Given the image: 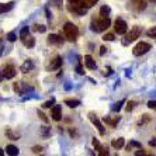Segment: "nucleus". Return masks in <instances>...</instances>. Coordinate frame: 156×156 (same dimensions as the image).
<instances>
[{
	"label": "nucleus",
	"instance_id": "nucleus-43",
	"mask_svg": "<svg viewBox=\"0 0 156 156\" xmlns=\"http://www.w3.org/2000/svg\"><path fill=\"white\" fill-rule=\"evenodd\" d=\"M45 13H47L48 20H51V13H49V9H45Z\"/></svg>",
	"mask_w": 156,
	"mask_h": 156
},
{
	"label": "nucleus",
	"instance_id": "nucleus-13",
	"mask_svg": "<svg viewBox=\"0 0 156 156\" xmlns=\"http://www.w3.org/2000/svg\"><path fill=\"white\" fill-rule=\"evenodd\" d=\"M47 41L49 45H56V47H59V45L63 44V38H62L61 35H56V34H51V35L48 37Z\"/></svg>",
	"mask_w": 156,
	"mask_h": 156
},
{
	"label": "nucleus",
	"instance_id": "nucleus-3",
	"mask_svg": "<svg viewBox=\"0 0 156 156\" xmlns=\"http://www.w3.org/2000/svg\"><path fill=\"white\" fill-rule=\"evenodd\" d=\"M141 34H142L141 27L134 26L132 28H131L129 33L125 34V37H124V40H122V44H124V45H128V44L134 42V41H136L139 37H141Z\"/></svg>",
	"mask_w": 156,
	"mask_h": 156
},
{
	"label": "nucleus",
	"instance_id": "nucleus-29",
	"mask_svg": "<svg viewBox=\"0 0 156 156\" xmlns=\"http://www.w3.org/2000/svg\"><path fill=\"white\" fill-rule=\"evenodd\" d=\"M125 103V100H120L118 103H115V104L113 105V111H115V113H118L121 110V107H122V104Z\"/></svg>",
	"mask_w": 156,
	"mask_h": 156
},
{
	"label": "nucleus",
	"instance_id": "nucleus-26",
	"mask_svg": "<svg viewBox=\"0 0 156 156\" xmlns=\"http://www.w3.org/2000/svg\"><path fill=\"white\" fill-rule=\"evenodd\" d=\"M149 121H151V117H149L148 114H144V115L141 117V121L138 122V125H139V127H144V125H145V124H148Z\"/></svg>",
	"mask_w": 156,
	"mask_h": 156
},
{
	"label": "nucleus",
	"instance_id": "nucleus-21",
	"mask_svg": "<svg viewBox=\"0 0 156 156\" xmlns=\"http://www.w3.org/2000/svg\"><path fill=\"white\" fill-rule=\"evenodd\" d=\"M6 153L10 155V156H16V155L20 153V149H18L17 146H14V145H7L6 146Z\"/></svg>",
	"mask_w": 156,
	"mask_h": 156
},
{
	"label": "nucleus",
	"instance_id": "nucleus-36",
	"mask_svg": "<svg viewBox=\"0 0 156 156\" xmlns=\"http://www.w3.org/2000/svg\"><path fill=\"white\" fill-rule=\"evenodd\" d=\"M135 104H136L135 101H128V103H127V107H125V110H127L128 113H129V111H132V110H134V107H135Z\"/></svg>",
	"mask_w": 156,
	"mask_h": 156
},
{
	"label": "nucleus",
	"instance_id": "nucleus-23",
	"mask_svg": "<svg viewBox=\"0 0 156 156\" xmlns=\"http://www.w3.org/2000/svg\"><path fill=\"white\" fill-rule=\"evenodd\" d=\"M40 134H41V136H44V138H48V136L51 135V128L47 127V125H44V127L40 128Z\"/></svg>",
	"mask_w": 156,
	"mask_h": 156
},
{
	"label": "nucleus",
	"instance_id": "nucleus-10",
	"mask_svg": "<svg viewBox=\"0 0 156 156\" xmlns=\"http://www.w3.org/2000/svg\"><path fill=\"white\" fill-rule=\"evenodd\" d=\"M3 77H6V79H13V77L17 75V72H16V68L13 65H6L3 68Z\"/></svg>",
	"mask_w": 156,
	"mask_h": 156
},
{
	"label": "nucleus",
	"instance_id": "nucleus-11",
	"mask_svg": "<svg viewBox=\"0 0 156 156\" xmlns=\"http://www.w3.org/2000/svg\"><path fill=\"white\" fill-rule=\"evenodd\" d=\"M51 117L54 121H61L62 120V107L55 104L51 108Z\"/></svg>",
	"mask_w": 156,
	"mask_h": 156
},
{
	"label": "nucleus",
	"instance_id": "nucleus-8",
	"mask_svg": "<svg viewBox=\"0 0 156 156\" xmlns=\"http://www.w3.org/2000/svg\"><path fill=\"white\" fill-rule=\"evenodd\" d=\"M129 7L136 13L144 11L146 9V0H129Z\"/></svg>",
	"mask_w": 156,
	"mask_h": 156
},
{
	"label": "nucleus",
	"instance_id": "nucleus-41",
	"mask_svg": "<svg viewBox=\"0 0 156 156\" xmlns=\"http://www.w3.org/2000/svg\"><path fill=\"white\" fill-rule=\"evenodd\" d=\"M149 145H151V146H156V138L151 139V141H149Z\"/></svg>",
	"mask_w": 156,
	"mask_h": 156
},
{
	"label": "nucleus",
	"instance_id": "nucleus-39",
	"mask_svg": "<svg viewBox=\"0 0 156 156\" xmlns=\"http://www.w3.org/2000/svg\"><path fill=\"white\" fill-rule=\"evenodd\" d=\"M33 153H41V151H42V146H33Z\"/></svg>",
	"mask_w": 156,
	"mask_h": 156
},
{
	"label": "nucleus",
	"instance_id": "nucleus-22",
	"mask_svg": "<svg viewBox=\"0 0 156 156\" xmlns=\"http://www.w3.org/2000/svg\"><path fill=\"white\" fill-rule=\"evenodd\" d=\"M14 7V2H9V3H2L0 4V11L2 13H7V11H10L11 9Z\"/></svg>",
	"mask_w": 156,
	"mask_h": 156
},
{
	"label": "nucleus",
	"instance_id": "nucleus-24",
	"mask_svg": "<svg viewBox=\"0 0 156 156\" xmlns=\"http://www.w3.org/2000/svg\"><path fill=\"white\" fill-rule=\"evenodd\" d=\"M98 0H80V3H82V6L83 7H86V9H90V7H93L96 3H97Z\"/></svg>",
	"mask_w": 156,
	"mask_h": 156
},
{
	"label": "nucleus",
	"instance_id": "nucleus-25",
	"mask_svg": "<svg viewBox=\"0 0 156 156\" xmlns=\"http://www.w3.org/2000/svg\"><path fill=\"white\" fill-rule=\"evenodd\" d=\"M110 13H111L110 6H101V7H100V16H103V17H108Z\"/></svg>",
	"mask_w": 156,
	"mask_h": 156
},
{
	"label": "nucleus",
	"instance_id": "nucleus-12",
	"mask_svg": "<svg viewBox=\"0 0 156 156\" xmlns=\"http://www.w3.org/2000/svg\"><path fill=\"white\" fill-rule=\"evenodd\" d=\"M91 142H93V146H94V149L97 151V153L100 156H107V155H108V151H107L104 146H101V144L98 142V139L93 138V141H91Z\"/></svg>",
	"mask_w": 156,
	"mask_h": 156
},
{
	"label": "nucleus",
	"instance_id": "nucleus-18",
	"mask_svg": "<svg viewBox=\"0 0 156 156\" xmlns=\"http://www.w3.org/2000/svg\"><path fill=\"white\" fill-rule=\"evenodd\" d=\"M21 41L24 44V47H27V48H33L35 45V38L31 35H27L26 38H21Z\"/></svg>",
	"mask_w": 156,
	"mask_h": 156
},
{
	"label": "nucleus",
	"instance_id": "nucleus-27",
	"mask_svg": "<svg viewBox=\"0 0 156 156\" xmlns=\"http://www.w3.org/2000/svg\"><path fill=\"white\" fill-rule=\"evenodd\" d=\"M132 148H142V146H141V144H139V142H136V141H131L129 144L127 145V151L129 152V151H132Z\"/></svg>",
	"mask_w": 156,
	"mask_h": 156
},
{
	"label": "nucleus",
	"instance_id": "nucleus-35",
	"mask_svg": "<svg viewBox=\"0 0 156 156\" xmlns=\"http://www.w3.org/2000/svg\"><path fill=\"white\" fill-rule=\"evenodd\" d=\"M37 113H38V117H40V118H41V120L44 121V122H45V124H48V121H49V120H48V117L45 115V114H44L42 111H40V110H38Z\"/></svg>",
	"mask_w": 156,
	"mask_h": 156
},
{
	"label": "nucleus",
	"instance_id": "nucleus-7",
	"mask_svg": "<svg viewBox=\"0 0 156 156\" xmlns=\"http://www.w3.org/2000/svg\"><path fill=\"white\" fill-rule=\"evenodd\" d=\"M89 120H90V121H91V124H93V125H94V127L98 129V132H100V135H104V134H105L104 125H103V124H101V121L98 120V118H97V115H96V114L93 113V111H90V113H89Z\"/></svg>",
	"mask_w": 156,
	"mask_h": 156
},
{
	"label": "nucleus",
	"instance_id": "nucleus-33",
	"mask_svg": "<svg viewBox=\"0 0 156 156\" xmlns=\"http://www.w3.org/2000/svg\"><path fill=\"white\" fill-rule=\"evenodd\" d=\"M33 30H35V31H38V33H45V31H47V27L35 24V26H33Z\"/></svg>",
	"mask_w": 156,
	"mask_h": 156
},
{
	"label": "nucleus",
	"instance_id": "nucleus-1",
	"mask_svg": "<svg viewBox=\"0 0 156 156\" xmlns=\"http://www.w3.org/2000/svg\"><path fill=\"white\" fill-rule=\"evenodd\" d=\"M110 26H111L110 17H103V16H100L98 18H93V20H91L90 28H91V31H94V33H103V31H105Z\"/></svg>",
	"mask_w": 156,
	"mask_h": 156
},
{
	"label": "nucleus",
	"instance_id": "nucleus-5",
	"mask_svg": "<svg viewBox=\"0 0 156 156\" xmlns=\"http://www.w3.org/2000/svg\"><path fill=\"white\" fill-rule=\"evenodd\" d=\"M68 10L70 11V13H73V14H77V16H84L86 14V11H87V9L86 7H83L82 6V3H70V4H68Z\"/></svg>",
	"mask_w": 156,
	"mask_h": 156
},
{
	"label": "nucleus",
	"instance_id": "nucleus-2",
	"mask_svg": "<svg viewBox=\"0 0 156 156\" xmlns=\"http://www.w3.org/2000/svg\"><path fill=\"white\" fill-rule=\"evenodd\" d=\"M63 35L69 42H75L79 35V28L73 23H65L63 26Z\"/></svg>",
	"mask_w": 156,
	"mask_h": 156
},
{
	"label": "nucleus",
	"instance_id": "nucleus-30",
	"mask_svg": "<svg viewBox=\"0 0 156 156\" xmlns=\"http://www.w3.org/2000/svg\"><path fill=\"white\" fill-rule=\"evenodd\" d=\"M30 33V27H23L21 31H20V38H26Z\"/></svg>",
	"mask_w": 156,
	"mask_h": 156
},
{
	"label": "nucleus",
	"instance_id": "nucleus-32",
	"mask_svg": "<svg viewBox=\"0 0 156 156\" xmlns=\"http://www.w3.org/2000/svg\"><path fill=\"white\" fill-rule=\"evenodd\" d=\"M103 40H104V41H114V40H115V35H114L113 33H107V34H104V35H103Z\"/></svg>",
	"mask_w": 156,
	"mask_h": 156
},
{
	"label": "nucleus",
	"instance_id": "nucleus-40",
	"mask_svg": "<svg viewBox=\"0 0 156 156\" xmlns=\"http://www.w3.org/2000/svg\"><path fill=\"white\" fill-rule=\"evenodd\" d=\"M51 3H56V4H55V6H56V7H61L62 0H51Z\"/></svg>",
	"mask_w": 156,
	"mask_h": 156
},
{
	"label": "nucleus",
	"instance_id": "nucleus-9",
	"mask_svg": "<svg viewBox=\"0 0 156 156\" xmlns=\"http://www.w3.org/2000/svg\"><path fill=\"white\" fill-rule=\"evenodd\" d=\"M61 66H62V58L59 55H56V56H54V58L51 59L49 65L47 66V69L48 70H56V69H59Z\"/></svg>",
	"mask_w": 156,
	"mask_h": 156
},
{
	"label": "nucleus",
	"instance_id": "nucleus-42",
	"mask_svg": "<svg viewBox=\"0 0 156 156\" xmlns=\"http://www.w3.org/2000/svg\"><path fill=\"white\" fill-rule=\"evenodd\" d=\"M105 51H107V48L105 47H100V55H104Z\"/></svg>",
	"mask_w": 156,
	"mask_h": 156
},
{
	"label": "nucleus",
	"instance_id": "nucleus-45",
	"mask_svg": "<svg viewBox=\"0 0 156 156\" xmlns=\"http://www.w3.org/2000/svg\"><path fill=\"white\" fill-rule=\"evenodd\" d=\"M148 2H152V3H156V0H148Z\"/></svg>",
	"mask_w": 156,
	"mask_h": 156
},
{
	"label": "nucleus",
	"instance_id": "nucleus-44",
	"mask_svg": "<svg viewBox=\"0 0 156 156\" xmlns=\"http://www.w3.org/2000/svg\"><path fill=\"white\" fill-rule=\"evenodd\" d=\"M68 2H69V3H79L80 0H68Z\"/></svg>",
	"mask_w": 156,
	"mask_h": 156
},
{
	"label": "nucleus",
	"instance_id": "nucleus-19",
	"mask_svg": "<svg viewBox=\"0 0 156 156\" xmlns=\"http://www.w3.org/2000/svg\"><path fill=\"white\" fill-rule=\"evenodd\" d=\"M63 103H65V105L70 107V108H76V107L80 105V100H77V98H66Z\"/></svg>",
	"mask_w": 156,
	"mask_h": 156
},
{
	"label": "nucleus",
	"instance_id": "nucleus-38",
	"mask_svg": "<svg viewBox=\"0 0 156 156\" xmlns=\"http://www.w3.org/2000/svg\"><path fill=\"white\" fill-rule=\"evenodd\" d=\"M148 107L152 110H156V100H151V101H148Z\"/></svg>",
	"mask_w": 156,
	"mask_h": 156
},
{
	"label": "nucleus",
	"instance_id": "nucleus-34",
	"mask_svg": "<svg viewBox=\"0 0 156 156\" xmlns=\"http://www.w3.org/2000/svg\"><path fill=\"white\" fill-rule=\"evenodd\" d=\"M146 35H148L149 38H156V27H152L151 30H148Z\"/></svg>",
	"mask_w": 156,
	"mask_h": 156
},
{
	"label": "nucleus",
	"instance_id": "nucleus-6",
	"mask_svg": "<svg viewBox=\"0 0 156 156\" xmlns=\"http://www.w3.org/2000/svg\"><path fill=\"white\" fill-rule=\"evenodd\" d=\"M114 30H115L117 34H120V35H125V34H127V30H128L127 23L124 21L122 18H117L115 21H114Z\"/></svg>",
	"mask_w": 156,
	"mask_h": 156
},
{
	"label": "nucleus",
	"instance_id": "nucleus-28",
	"mask_svg": "<svg viewBox=\"0 0 156 156\" xmlns=\"http://www.w3.org/2000/svg\"><path fill=\"white\" fill-rule=\"evenodd\" d=\"M55 105V98L51 97V100H48V101H45L42 104V108H52Z\"/></svg>",
	"mask_w": 156,
	"mask_h": 156
},
{
	"label": "nucleus",
	"instance_id": "nucleus-17",
	"mask_svg": "<svg viewBox=\"0 0 156 156\" xmlns=\"http://www.w3.org/2000/svg\"><path fill=\"white\" fill-rule=\"evenodd\" d=\"M34 68V63L31 59H27V61H24V63L21 65V72L23 73H28L30 70H33Z\"/></svg>",
	"mask_w": 156,
	"mask_h": 156
},
{
	"label": "nucleus",
	"instance_id": "nucleus-20",
	"mask_svg": "<svg viewBox=\"0 0 156 156\" xmlns=\"http://www.w3.org/2000/svg\"><path fill=\"white\" fill-rule=\"evenodd\" d=\"M124 144H125V139L124 138H115L111 141V146L114 149H121L124 146Z\"/></svg>",
	"mask_w": 156,
	"mask_h": 156
},
{
	"label": "nucleus",
	"instance_id": "nucleus-14",
	"mask_svg": "<svg viewBox=\"0 0 156 156\" xmlns=\"http://www.w3.org/2000/svg\"><path fill=\"white\" fill-rule=\"evenodd\" d=\"M120 120H121L120 115L114 117V118H111V117H104V118H103V122L107 124V125H110L111 128H115L117 124H118V121H120Z\"/></svg>",
	"mask_w": 156,
	"mask_h": 156
},
{
	"label": "nucleus",
	"instance_id": "nucleus-16",
	"mask_svg": "<svg viewBox=\"0 0 156 156\" xmlns=\"http://www.w3.org/2000/svg\"><path fill=\"white\" fill-rule=\"evenodd\" d=\"M4 134H6V136H7L9 139H11V141H17V139L20 138V134H16V132H13V129H11L10 127H6V129H4Z\"/></svg>",
	"mask_w": 156,
	"mask_h": 156
},
{
	"label": "nucleus",
	"instance_id": "nucleus-4",
	"mask_svg": "<svg viewBox=\"0 0 156 156\" xmlns=\"http://www.w3.org/2000/svg\"><path fill=\"white\" fill-rule=\"evenodd\" d=\"M149 49H151V45H149L148 42H144V41H141V42H138L134 47V49H132V54H134L135 56H142V55H145L146 52H149Z\"/></svg>",
	"mask_w": 156,
	"mask_h": 156
},
{
	"label": "nucleus",
	"instance_id": "nucleus-31",
	"mask_svg": "<svg viewBox=\"0 0 156 156\" xmlns=\"http://www.w3.org/2000/svg\"><path fill=\"white\" fill-rule=\"evenodd\" d=\"M6 38H7L10 42H14V41L17 40V34H16L14 31H11V33H9L7 35H6Z\"/></svg>",
	"mask_w": 156,
	"mask_h": 156
},
{
	"label": "nucleus",
	"instance_id": "nucleus-15",
	"mask_svg": "<svg viewBox=\"0 0 156 156\" xmlns=\"http://www.w3.org/2000/svg\"><path fill=\"white\" fill-rule=\"evenodd\" d=\"M84 65H86L87 69H90V70H94L96 68H97V65H96V61L91 58L90 55H86V56H84Z\"/></svg>",
	"mask_w": 156,
	"mask_h": 156
},
{
	"label": "nucleus",
	"instance_id": "nucleus-37",
	"mask_svg": "<svg viewBox=\"0 0 156 156\" xmlns=\"http://www.w3.org/2000/svg\"><path fill=\"white\" fill-rule=\"evenodd\" d=\"M76 72L79 73V75H84L83 66H82V61H80V62H79V65H77V68H76Z\"/></svg>",
	"mask_w": 156,
	"mask_h": 156
}]
</instances>
